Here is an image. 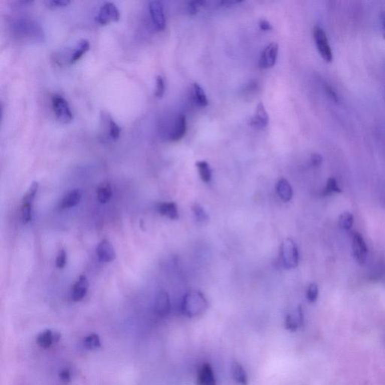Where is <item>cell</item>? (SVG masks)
I'll use <instances>...</instances> for the list:
<instances>
[{
    "mask_svg": "<svg viewBox=\"0 0 385 385\" xmlns=\"http://www.w3.org/2000/svg\"><path fill=\"white\" fill-rule=\"evenodd\" d=\"M208 307V302L201 292L192 290L183 296L181 309L183 314L192 317L203 314Z\"/></svg>",
    "mask_w": 385,
    "mask_h": 385,
    "instance_id": "obj_1",
    "label": "cell"
},
{
    "mask_svg": "<svg viewBox=\"0 0 385 385\" xmlns=\"http://www.w3.org/2000/svg\"><path fill=\"white\" fill-rule=\"evenodd\" d=\"M13 30L18 37L26 39H38L42 37V29L39 24L28 18H21L13 24Z\"/></svg>",
    "mask_w": 385,
    "mask_h": 385,
    "instance_id": "obj_2",
    "label": "cell"
},
{
    "mask_svg": "<svg viewBox=\"0 0 385 385\" xmlns=\"http://www.w3.org/2000/svg\"><path fill=\"white\" fill-rule=\"evenodd\" d=\"M280 260L285 269L296 268L299 263V251L291 239L283 241L280 248Z\"/></svg>",
    "mask_w": 385,
    "mask_h": 385,
    "instance_id": "obj_3",
    "label": "cell"
},
{
    "mask_svg": "<svg viewBox=\"0 0 385 385\" xmlns=\"http://www.w3.org/2000/svg\"><path fill=\"white\" fill-rule=\"evenodd\" d=\"M51 105L57 118L62 123L72 121L73 114L67 100L60 94H54L51 98Z\"/></svg>",
    "mask_w": 385,
    "mask_h": 385,
    "instance_id": "obj_4",
    "label": "cell"
},
{
    "mask_svg": "<svg viewBox=\"0 0 385 385\" xmlns=\"http://www.w3.org/2000/svg\"><path fill=\"white\" fill-rule=\"evenodd\" d=\"M313 37H314L317 51H318L322 58L327 63L332 62V58H333L332 49H331L326 33L323 31V29L319 27H314L313 29Z\"/></svg>",
    "mask_w": 385,
    "mask_h": 385,
    "instance_id": "obj_5",
    "label": "cell"
},
{
    "mask_svg": "<svg viewBox=\"0 0 385 385\" xmlns=\"http://www.w3.org/2000/svg\"><path fill=\"white\" fill-rule=\"evenodd\" d=\"M120 19V12L117 6L111 2H105L101 6L96 16V21L100 25H106Z\"/></svg>",
    "mask_w": 385,
    "mask_h": 385,
    "instance_id": "obj_6",
    "label": "cell"
},
{
    "mask_svg": "<svg viewBox=\"0 0 385 385\" xmlns=\"http://www.w3.org/2000/svg\"><path fill=\"white\" fill-rule=\"evenodd\" d=\"M352 251L355 260L359 264L365 263L368 254V248L363 238L359 233H354L352 237Z\"/></svg>",
    "mask_w": 385,
    "mask_h": 385,
    "instance_id": "obj_7",
    "label": "cell"
},
{
    "mask_svg": "<svg viewBox=\"0 0 385 385\" xmlns=\"http://www.w3.org/2000/svg\"><path fill=\"white\" fill-rule=\"evenodd\" d=\"M149 12L155 29L162 31L165 27V17L162 3L159 1H150L148 5Z\"/></svg>",
    "mask_w": 385,
    "mask_h": 385,
    "instance_id": "obj_8",
    "label": "cell"
},
{
    "mask_svg": "<svg viewBox=\"0 0 385 385\" xmlns=\"http://www.w3.org/2000/svg\"><path fill=\"white\" fill-rule=\"evenodd\" d=\"M278 44L272 42L266 47L259 60V66L261 69H267L273 67L278 57Z\"/></svg>",
    "mask_w": 385,
    "mask_h": 385,
    "instance_id": "obj_9",
    "label": "cell"
},
{
    "mask_svg": "<svg viewBox=\"0 0 385 385\" xmlns=\"http://www.w3.org/2000/svg\"><path fill=\"white\" fill-rule=\"evenodd\" d=\"M96 254L99 261L103 263L112 262L116 257L114 247L107 239H104L98 245L96 248Z\"/></svg>",
    "mask_w": 385,
    "mask_h": 385,
    "instance_id": "obj_10",
    "label": "cell"
},
{
    "mask_svg": "<svg viewBox=\"0 0 385 385\" xmlns=\"http://www.w3.org/2000/svg\"><path fill=\"white\" fill-rule=\"evenodd\" d=\"M154 309L158 315L166 316L169 314L171 310L169 296L164 290H160L156 294L155 299Z\"/></svg>",
    "mask_w": 385,
    "mask_h": 385,
    "instance_id": "obj_11",
    "label": "cell"
},
{
    "mask_svg": "<svg viewBox=\"0 0 385 385\" xmlns=\"http://www.w3.org/2000/svg\"><path fill=\"white\" fill-rule=\"evenodd\" d=\"M102 124L105 126V135L109 140H117L120 135V128L119 125L113 120L111 116L108 114H102Z\"/></svg>",
    "mask_w": 385,
    "mask_h": 385,
    "instance_id": "obj_12",
    "label": "cell"
},
{
    "mask_svg": "<svg viewBox=\"0 0 385 385\" xmlns=\"http://www.w3.org/2000/svg\"><path fill=\"white\" fill-rule=\"evenodd\" d=\"M197 383V385H217L215 374L210 364L206 362L199 368Z\"/></svg>",
    "mask_w": 385,
    "mask_h": 385,
    "instance_id": "obj_13",
    "label": "cell"
},
{
    "mask_svg": "<svg viewBox=\"0 0 385 385\" xmlns=\"http://www.w3.org/2000/svg\"><path fill=\"white\" fill-rule=\"evenodd\" d=\"M250 124L253 127L260 129L266 127L269 124V115L262 102H260L257 105L255 114L250 120Z\"/></svg>",
    "mask_w": 385,
    "mask_h": 385,
    "instance_id": "obj_14",
    "label": "cell"
},
{
    "mask_svg": "<svg viewBox=\"0 0 385 385\" xmlns=\"http://www.w3.org/2000/svg\"><path fill=\"white\" fill-rule=\"evenodd\" d=\"M89 282L85 275H81L72 288V298L75 302L84 299L88 290Z\"/></svg>",
    "mask_w": 385,
    "mask_h": 385,
    "instance_id": "obj_15",
    "label": "cell"
},
{
    "mask_svg": "<svg viewBox=\"0 0 385 385\" xmlns=\"http://www.w3.org/2000/svg\"><path fill=\"white\" fill-rule=\"evenodd\" d=\"M59 333H54L51 329H46L40 332L36 337V342L42 348L48 349L60 339Z\"/></svg>",
    "mask_w": 385,
    "mask_h": 385,
    "instance_id": "obj_16",
    "label": "cell"
},
{
    "mask_svg": "<svg viewBox=\"0 0 385 385\" xmlns=\"http://www.w3.org/2000/svg\"><path fill=\"white\" fill-rule=\"evenodd\" d=\"M186 131V117L183 114H180L176 119L172 132L170 134V141H177L184 136Z\"/></svg>",
    "mask_w": 385,
    "mask_h": 385,
    "instance_id": "obj_17",
    "label": "cell"
},
{
    "mask_svg": "<svg viewBox=\"0 0 385 385\" xmlns=\"http://www.w3.org/2000/svg\"><path fill=\"white\" fill-rule=\"evenodd\" d=\"M302 323H303V313L301 306H299L295 314H289L286 317L285 328L287 330L295 332Z\"/></svg>",
    "mask_w": 385,
    "mask_h": 385,
    "instance_id": "obj_18",
    "label": "cell"
},
{
    "mask_svg": "<svg viewBox=\"0 0 385 385\" xmlns=\"http://www.w3.org/2000/svg\"><path fill=\"white\" fill-rule=\"evenodd\" d=\"M90 48V42L87 39H81L73 48L69 56V64H73L81 58Z\"/></svg>",
    "mask_w": 385,
    "mask_h": 385,
    "instance_id": "obj_19",
    "label": "cell"
},
{
    "mask_svg": "<svg viewBox=\"0 0 385 385\" xmlns=\"http://www.w3.org/2000/svg\"><path fill=\"white\" fill-rule=\"evenodd\" d=\"M158 212L162 216L166 217L171 220H177L178 218V211L175 203H162L158 204Z\"/></svg>",
    "mask_w": 385,
    "mask_h": 385,
    "instance_id": "obj_20",
    "label": "cell"
},
{
    "mask_svg": "<svg viewBox=\"0 0 385 385\" xmlns=\"http://www.w3.org/2000/svg\"><path fill=\"white\" fill-rule=\"evenodd\" d=\"M82 192L80 189H75L69 192L61 201V209H69L77 206L81 201Z\"/></svg>",
    "mask_w": 385,
    "mask_h": 385,
    "instance_id": "obj_21",
    "label": "cell"
},
{
    "mask_svg": "<svg viewBox=\"0 0 385 385\" xmlns=\"http://www.w3.org/2000/svg\"><path fill=\"white\" fill-rule=\"evenodd\" d=\"M276 191L280 198L284 202H288L293 197V189L286 179L281 178L276 185Z\"/></svg>",
    "mask_w": 385,
    "mask_h": 385,
    "instance_id": "obj_22",
    "label": "cell"
},
{
    "mask_svg": "<svg viewBox=\"0 0 385 385\" xmlns=\"http://www.w3.org/2000/svg\"><path fill=\"white\" fill-rule=\"evenodd\" d=\"M232 374L236 383L239 385H248V379L246 371L239 362L232 364Z\"/></svg>",
    "mask_w": 385,
    "mask_h": 385,
    "instance_id": "obj_23",
    "label": "cell"
},
{
    "mask_svg": "<svg viewBox=\"0 0 385 385\" xmlns=\"http://www.w3.org/2000/svg\"><path fill=\"white\" fill-rule=\"evenodd\" d=\"M192 98L194 102L200 107H205L209 103L206 93L203 89L200 87V84L194 83L192 86Z\"/></svg>",
    "mask_w": 385,
    "mask_h": 385,
    "instance_id": "obj_24",
    "label": "cell"
},
{
    "mask_svg": "<svg viewBox=\"0 0 385 385\" xmlns=\"http://www.w3.org/2000/svg\"><path fill=\"white\" fill-rule=\"evenodd\" d=\"M112 197V189L108 183H103L98 187L97 199L102 204L108 203Z\"/></svg>",
    "mask_w": 385,
    "mask_h": 385,
    "instance_id": "obj_25",
    "label": "cell"
},
{
    "mask_svg": "<svg viewBox=\"0 0 385 385\" xmlns=\"http://www.w3.org/2000/svg\"><path fill=\"white\" fill-rule=\"evenodd\" d=\"M196 165L198 168L202 180L205 182L210 181L211 178H212V169H211L209 164L206 161L201 160L197 162Z\"/></svg>",
    "mask_w": 385,
    "mask_h": 385,
    "instance_id": "obj_26",
    "label": "cell"
},
{
    "mask_svg": "<svg viewBox=\"0 0 385 385\" xmlns=\"http://www.w3.org/2000/svg\"><path fill=\"white\" fill-rule=\"evenodd\" d=\"M83 344L88 350H94L101 347L100 338L96 333H91L87 335L83 340Z\"/></svg>",
    "mask_w": 385,
    "mask_h": 385,
    "instance_id": "obj_27",
    "label": "cell"
},
{
    "mask_svg": "<svg viewBox=\"0 0 385 385\" xmlns=\"http://www.w3.org/2000/svg\"><path fill=\"white\" fill-rule=\"evenodd\" d=\"M353 216L350 212H343L338 218V225L342 230H350L353 227Z\"/></svg>",
    "mask_w": 385,
    "mask_h": 385,
    "instance_id": "obj_28",
    "label": "cell"
},
{
    "mask_svg": "<svg viewBox=\"0 0 385 385\" xmlns=\"http://www.w3.org/2000/svg\"><path fill=\"white\" fill-rule=\"evenodd\" d=\"M192 211L197 222L200 223V224H205L209 221V215L200 205L197 204V203L194 204V206H192Z\"/></svg>",
    "mask_w": 385,
    "mask_h": 385,
    "instance_id": "obj_29",
    "label": "cell"
},
{
    "mask_svg": "<svg viewBox=\"0 0 385 385\" xmlns=\"http://www.w3.org/2000/svg\"><path fill=\"white\" fill-rule=\"evenodd\" d=\"M38 189H39V183L37 181L33 182L27 192L24 194V197H23L22 203L33 204V200H34L35 197H36Z\"/></svg>",
    "mask_w": 385,
    "mask_h": 385,
    "instance_id": "obj_30",
    "label": "cell"
},
{
    "mask_svg": "<svg viewBox=\"0 0 385 385\" xmlns=\"http://www.w3.org/2000/svg\"><path fill=\"white\" fill-rule=\"evenodd\" d=\"M33 212V204L22 203L21 206V220L23 224H27L31 221Z\"/></svg>",
    "mask_w": 385,
    "mask_h": 385,
    "instance_id": "obj_31",
    "label": "cell"
},
{
    "mask_svg": "<svg viewBox=\"0 0 385 385\" xmlns=\"http://www.w3.org/2000/svg\"><path fill=\"white\" fill-rule=\"evenodd\" d=\"M332 192H341V188L338 186L336 180L334 177H329L323 189V195H329Z\"/></svg>",
    "mask_w": 385,
    "mask_h": 385,
    "instance_id": "obj_32",
    "label": "cell"
},
{
    "mask_svg": "<svg viewBox=\"0 0 385 385\" xmlns=\"http://www.w3.org/2000/svg\"><path fill=\"white\" fill-rule=\"evenodd\" d=\"M165 81L161 75H157L156 78V85H155L154 95L156 97L161 98L165 93Z\"/></svg>",
    "mask_w": 385,
    "mask_h": 385,
    "instance_id": "obj_33",
    "label": "cell"
},
{
    "mask_svg": "<svg viewBox=\"0 0 385 385\" xmlns=\"http://www.w3.org/2000/svg\"><path fill=\"white\" fill-rule=\"evenodd\" d=\"M206 2L204 0H194L187 3V11L189 15H196L200 8L203 7L206 5Z\"/></svg>",
    "mask_w": 385,
    "mask_h": 385,
    "instance_id": "obj_34",
    "label": "cell"
},
{
    "mask_svg": "<svg viewBox=\"0 0 385 385\" xmlns=\"http://www.w3.org/2000/svg\"><path fill=\"white\" fill-rule=\"evenodd\" d=\"M318 287L314 283L310 284L308 286V290H307V299L310 302H314L317 300L318 297Z\"/></svg>",
    "mask_w": 385,
    "mask_h": 385,
    "instance_id": "obj_35",
    "label": "cell"
},
{
    "mask_svg": "<svg viewBox=\"0 0 385 385\" xmlns=\"http://www.w3.org/2000/svg\"><path fill=\"white\" fill-rule=\"evenodd\" d=\"M50 9H58L67 6L70 3L69 0H47L45 2Z\"/></svg>",
    "mask_w": 385,
    "mask_h": 385,
    "instance_id": "obj_36",
    "label": "cell"
},
{
    "mask_svg": "<svg viewBox=\"0 0 385 385\" xmlns=\"http://www.w3.org/2000/svg\"><path fill=\"white\" fill-rule=\"evenodd\" d=\"M66 263V253L65 250H60L56 259V265L59 269H63Z\"/></svg>",
    "mask_w": 385,
    "mask_h": 385,
    "instance_id": "obj_37",
    "label": "cell"
},
{
    "mask_svg": "<svg viewBox=\"0 0 385 385\" xmlns=\"http://www.w3.org/2000/svg\"><path fill=\"white\" fill-rule=\"evenodd\" d=\"M59 378L63 383H69L71 381V372L68 368H63L59 373Z\"/></svg>",
    "mask_w": 385,
    "mask_h": 385,
    "instance_id": "obj_38",
    "label": "cell"
},
{
    "mask_svg": "<svg viewBox=\"0 0 385 385\" xmlns=\"http://www.w3.org/2000/svg\"><path fill=\"white\" fill-rule=\"evenodd\" d=\"M323 158L318 153H313L311 156V164L312 166L318 167L322 163Z\"/></svg>",
    "mask_w": 385,
    "mask_h": 385,
    "instance_id": "obj_39",
    "label": "cell"
},
{
    "mask_svg": "<svg viewBox=\"0 0 385 385\" xmlns=\"http://www.w3.org/2000/svg\"><path fill=\"white\" fill-rule=\"evenodd\" d=\"M259 26H260V28L263 30V31L272 30V27L270 23L268 22L267 21H265V20H261L260 23H259Z\"/></svg>",
    "mask_w": 385,
    "mask_h": 385,
    "instance_id": "obj_40",
    "label": "cell"
},
{
    "mask_svg": "<svg viewBox=\"0 0 385 385\" xmlns=\"http://www.w3.org/2000/svg\"><path fill=\"white\" fill-rule=\"evenodd\" d=\"M326 91L327 92L328 95H329L333 100L336 101V102L338 101V96H337L336 93H335V92L330 87H329V86L326 87Z\"/></svg>",
    "mask_w": 385,
    "mask_h": 385,
    "instance_id": "obj_41",
    "label": "cell"
}]
</instances>
